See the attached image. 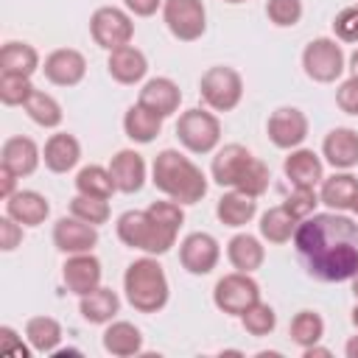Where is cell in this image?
<instances>
[{"label": "cell", "mask_w": 358, "mask_h": 358, "mask_svg": "<svg viewBox=\"0 0 358 358\" xmlns=\"http://www.w3.org/2000/svg\"><path fill=\"white\" fill-rule=\"evenodd\" d=\"M137 103H143L145 109L157 112L159 117H171L182 103V90H179L176 81H171L165 76H157V78H148L143 84Z\"/></svg>", "instance_id": "17"}, {"label": "cell", "mask_w": 358, "mask_h": 358, "mask_svg": "<svg viewBox=\"0 0 358 358\" xmlns=\"http://www.w3.org/2000/svg\"><path fill=\"white\" fill-rule=\"evenodd\" d=\"M115 190H117V187H115V179H112L109 168H103V165H84V168L76 173V193L109 199Z\"/></svg>", "instance_id": "34"}, {"label": "cell", "mask_w": 358, "mask_h": 358, "mask_svg": "<svg viewBox=\"0 0 358 358\" xmlns=\"http://www.w3.org/2000/svg\"><path fill=\"white\" fill-rule=\"evenodd\" d=\"M218 257H221V246L210 232H190L179 243V263L190 274H199V277L210 274L218 266Z\"/></svg>", "instance_id": "12"}, {"label": "cell", "mask_w": 358, "mask_h": 358, "mask_svg": "<svg viewBox=\"0 0 358 358\" xmlns=\"http://www.w3.org/2000/svg\"><path fill=\"white\" fill-rule=\"evenodd\" d=\"M282 171L294 187H316L324 179L322 157L310 148H291V154L282 162Z\"/></svg>", "instance_id": "18"}, {"label": "cell", "mask_w": 358, "mask_h": 358, "mask_svg": "<svg viewBox=\"0 0 358 358\" xmlns=\"http://www.w3.org/2000/svg\"><path fill=\"white\" fill-rule=\"evenodd\" d=\"M39 70V53L28 42H6L0 48V73L31 78Z\"/></svg>", "instance_id": "29"}, {"label": "cell", "mask_w": 358, "mask_h": 358, "mask_svg": "<svg viewBox=\"0 0 358 358\" xmlns=\"http://www.w3.org/2000/svg\"><path fill=\"white\" fill-rule=\"evenodd\" d=\"M257 213V199L249 196V193H241V190H229L218 199L215 204V215L224 227H246Z\"/></svg>", "instance_id": "27"}, {"label": "cell", "mask_w": 358, "mask_h": 358, "mask_svg": "<svg viewBox=\"0 0 358 358\" xmlns=\"http://www.w3.org/2000/svg\"><path fill=\"white\" fill-rule=\"evenodd\" d=\"M282 204H285V210H288L296 221H302V218L313 215V210H316V204H319V193H316L313 187H294L291 196H288Z\"/></svg>", "instance_id": "41"}, {"label": "cell", "mask_w": 358, "mask_h": 358, "mask_svg": "<svg viewBox=\"0 0 358 358\" xmlns=\"http://www.w3.org/2000/svg\"><path fill=\"white\" fill-rule=\"evenodd\" d=\"M296 218L285 210V204H277L271 210H266L260 215V235L268 241V243H288L294 238V229H296Z\"/></svg>", "instance_id": "33"}, {"label": "cell", "mask_w": 358, "mask_h": 358, "mask_svg": "<svg viewBox=\"0 0 358 358\" xmlns=\"http://www.w3.org/2000/svg\"><path fill=\"white\" fill-rule=\"evenodd\" d=\"M106 70H109V76H112L117 84H137V81H143L145 73H148V59H145V53H143L140 48L123 45V48L109 50Z\"/></svg>", "instance_id": "22"}, {"label": "cell", "mask_w": 358, "mask_h": 358, "mask_svg": "<svg viewBox=\"0 0 358 358\" xmlns=\"http://www.w3.org/2000/svg\"><path fill=\"white\" fill-rule=\"evenodd\" d=\"M199 92H201V101L213 112H232L243 98V78L235 67L215 64L201 73Z\"/></svg>", "instance_id": "5"}, {"label": "cell", "mask_w": 358, "mask_h": 358, "mask_svg": "<svg viewBox=\"0 0 358 358\" xmlns=\"http://www.w3.org/2000/svg\"><path fill=\"white\" fill-rule=\"evenodd\" d=\"M25 338L34 352H53L62 341V324L53 316H31L25 322Z\"/></svg>", "instance_id": "32"}, {"label": "cell", "mask_w": 358, "mask_h": 358, "mask_svg": "<svg viewBox=\"0 0 358 358\" xmlns=\"http://www.w3.org/2000/svg\"><path fill=\"white\" fill-rule=\"evenodd\" d=\"M344 355H347V358H358V336L347 338V344H344Z\"/></svg>", "instance_id": "50"}, {"label": "cell", "mask_w": 358, "mask_h": 358, "mask_svg": "<svg viewBox=\"0 0 358 358\" xmlns=\"http://www.w3.org/2000/svg\"><path fill=\"white\" fill-rule=\"evenodd\" d=\"M34 90H36V87L31 84V78L0 73V101H3L6 106H25V101H28V95H31Z\"/></svg>", "instance_id": "39"}, {"label": "cell", "mask_w": 358, "mask_h": 358, "mask_svg": "<svg viewBox=\"0 0 358 358\" xmlns=\"http://www.w3.org/2000/svg\"><path fill=\"white\" fill-rule=\"evenodd\" d=\"M176 137L190 154H210L221 143V120L204 109H187L176 120Z\"/></svg>", "instance_id": "6"}, {"label": "cell", "mask_w": 358, "mask_h": 358, "mask_svg": "<svg viewBox=\"0 0 358 358\" xmlns=\"http://www.w3.org/2000/svg\"><path fill=\"white\" fill-rule=\"evenodd\" d=\"M42 159H45V168L53 171V173H67L78 165L81 159V143L67 134V131H59V134H50L45 148H42Z\"/></svg>", "instance_id": "25"}, {"label": "cell", "mask_w": 358, "mask_h": 358, "mask_svg": "<svg viewBox=\"0 0 358 358\" xmlns=\"http://www.w3.org/2000/svg\"><path fill=\"white\" fill-rule=\"evenodd\" d=\"M352 324H355V330H358V305L352 308Z\"/></svg>", "instance_id": "53"}, {"label": "cell", "mask_w": 358, "mask_h": 358, "mask_svg": "<svg viewBox=\"0 0 358 358\" xmlns=\"http://www.w3.org/2000/svg\"><path fill=\"white\" fill-rule=\"evenodd\" d=\"M227 260L232 263L235 271H246V274H252V271H257V268L263 266V260H266V249H263V243H260L255 235H249V232H238V235H232L229 243H227Z\"/></svg>", "instance_id": "26"}, {"label": "cell", "mask_w": 358, "mask_h": 358, "mask_svg": "<svg viewBox=\"0 0 358 358\" xmlns=\"http://www.w3.org/2000/svg\"><path fill=\"white\" fill-rule=\"evenodd\" d=\"M162 20L179 42H196L207 31V8L201 0H165Z\"/></svg>", "instance_id": "10"}, {"label": "cell", "mask_w": 358, "mask_h": 358, "mask_svg": "<svg viewBox=\"0 0 358 358\" xmlns=\"http://www.w3.org/2000/svg\"><path fill=\"white\" fill-rule=\"evenodd\" d=\"M90 34H92L95 45L103 48V50L123 48L134 36L131 14L123 11V8H117V6H101L90 17Z\"/></svg>", "instance_id": "8"}, {"label": "cell", "mask_w": 358, "mask_h": 358, "mask_svg": "<svg viewBox=\"0 0 358 358\" xmlns=\"http://www.w3.org/2000/svg\"><path fill=\"white\" fill-rule=\"evenodd\" d=\"M123 291L134 310L140 313H157L168 305L171 285L165 277V268L157 263L154 255H145L134 263H129L123 274Z\"/></svg>", "instance_id": "3"}, {"label": "cell", "mask_w": 358, "mask_h": 358, "mask_svg": "<svg viewBox=\"0 0 358 358\" xmlns=\"http://www.w3.org/2000/svg\"><path fill=\"white\" fill-rule=\"evenodd\" d=\"M352 213H355V215H358V201H355V207H352Z\"/></svg>", "instance_id": "55"}, {"label": "cell", "mask_w": 358, "mask_h": 358, "mask_svg": "<svg viewBox=\"0 0 358 358\" xmlns=\"http://www.w3.org/2000/svg\"><path fill=\"white\" fill-rule=\"evenodd\" d=\"M101 260L92 252H81V255H70L62 266V280L67 285L70 294L84 296L90 291H95L101 285Z\"/></svg>", "instance_id": "14"}, {"label": "cell", "mask_w": 358, "mask_h": 358, "mask_svg": "<svg viewBox=\"0 0 358 358\" xmlns=\"http://www.w3.org/2000/svg\"><path fill=\"white\" fill-rule=\"evenodd\" d=\"M302 352H305V358H316V355L327 358V355H330V350H327V347H319V344H313V347H305Z\"/></svg>", "instance_id": "49"}, {"label": "cell", "mask_w": 358, "mask_h": 358, "mask_svg": "<svg viewBox=\"0 0 358 358\" xmlns=\"http://www.w3.org/2000/svg\"><path fill=\"white\" fill-rule=\"evenodd\" d=\"M288 336H291V341L299 344L302 350H305V347H313V344H319L322 336H324V319H322L316 310H299V313L291 319Z\"/></svg>", "instance_id": "36"}, {"label": "cell", "mask_w": 358, "mask_h": 358, "mask_svg": "<svg viewBox=\"0 0 358 358\" xmlns=\"http://www.w3.org/2000/svg\"><path fill=\"white\" fill-rule=\"evenodd\" d=\"M117 238L131 246V249H140L145 255H165L173 243H176V229H168L165 224H159L157 218L148 215V210H126L117 224Z\"/></svg>", "instance_id": "4"}, {"label": "cell", "mask_w": 358, "mask_h": 358, "mask_svg": "<svg viewBox=\"0 0 358 358\" xmlns=\"http://www.w3.org/2000/svg\"><path fill=\"white\" fill-rule=\"evenodd\" d=\"M352 294H355V299H358V271L352 274Z\"/></svg>", "instance_id": "52"}, {"label": "cell", "mask_w": 358, "mask_h": 358, "mask_svg": "<svg viewBox=\"0 0 358 358\" xmlns=\"http://www.w3.org/2000/svg\"><path fill=\"white\" fill-rule=\"evenodd\" d=\"M252 159H255V154L241 143H229V145L218 148L213 157V165H210L213 182L221 187H235Z\"/></svg>", "instance_id": "16"}, {"label": "cell", "mask_w": 358, "mask_h": 358, "mask_svg": "<svg viewBox=\"0 0 358 358\" xmlns=\"http://www.w3.org/2000/svg\"><path fill=\"white\" fill-rule=\"evenodd\" d=\"M103 350L115 358H129L143 350V333L131 322H109L103 330Z\"/></svg>", "instance_id": "31"}, {"label": "cell", "mask_w": 358, "mask_h": 358, "mask_svg": "<svg viewBox=\"0 0 358 358\" xmlns=\"http://www.w3.org/2000/svg\"><path fill=\"white\" fill-rule=\"evenodd\" d=\"M266 17L277 28H294L302 20V0H266Z\"/></svg>", "instance_id": "40"}, {"label": "cell", "mask_w": 358, "mask_h": 358, "mask_svg": "<svg viewBox=\"0 0 358 358\" xmlns=\"http://www.w3.org/2000/svg\"><path fill=\"white\" fill-rule=\"evenodd\" d=\"M70 215L92 224V227H101L109 221L112 210H109V199H98V196H84V193H76L70 199Z\"/></svg>", "instance_id": "37"}, {"label": "cell", "mask_w": 358, "mask_h": 358, "mask_svg": "<svg viewBox=\"0 0 358 358\" xmlns=\"http://www.w3.org/2000/svg\"><path fill=\"white\" fill-rule=\"evenodd\" d=\"M302 67H305L308 78H313L319 84H330L344 73V50L330 36L310 39L302 50Z\"/></svg>", "instance_id": "9"}, {"label": "cell", "mask_w": 358, "mask_h": 358, "mask_svg": "<svg viewBox=\"0 0 358 358\" xmlns=\"http://www.w3.org/2000/svg\"><path fill=\"white\" fill-rule=\"evenodd\" d=\"M0 352H3V355H20V358L28 355V347L17 338V330L8 327V324L0 327Z\"/></svg>", "instance_id": "46"}, {"label": "cell", "mask_w": 358, "mask_h": 358, "mask_svg": "<svg viewBox=\"0 0 358 358\" xmlns=\"http://www.w3.org/2000/svg\"><path fill=\"white\" fill-rule=\"evenodd\" d=\"M78 310L90 324H109L115 313L120 310V296L112 288L98 285L95 291L78 296Z\"/></svg>", "instance_id": "28"}, {"label": "cell", "mask_w": 358, "mask_h": 358, "mask_svg": "<svg viewBox=\"0 0 358 358\" xmlns=\"http://www.w3.org/2000/svg\"><path fill=\"white\" fill-rule=\"evenodd\" d=\"M162 120H165V117H159L157 112L145 109L143 103H134V106H129V112L123 115V131H126L129 140L145 145V143H151V140L162 131Z\"/></svg>", "instance_id": "30"}, {"label": "cell", "mask_w": 358, "mask_h": 358, "mask_svg": "<svg viewBox=\"0 0 358 358\" xmlns=\"http://www.w3.org/2000/svg\"><path fill=\"white\" fill-rule=\"evenodd\" d=\"M22 243V224H17L11 215L0 218V249L3 252H14Z\"/></svg>", "instance_id": "45"}, {"label": "cell", "mask_w": 358, "mask_h": 358, "mask_svg": "<svg viewBox=\"0 0 358 358\" xmlns=\"http://www.w3.org/2000/svg\"><path fill=\"white\" fill-rule=\"evenodd\" d=\"M213 302L221 313L227 316H241L246 313L255 302H260V285L252 274L246 271H232V274H224L215 288H213Z\"/></svg>", "instance_id": "7"}, {"label": "cell", "mask_w": 358, "mask_h": 358, "mask_svg": "<svg viewBox=\"0 0 358 358\" xmlns=\"http://www.w3.org/2000/svg\"><path fill=\"white\" fill-rule=\"evenodd\" d=\"M319 201L336 213H347L355 207L358 201V176H352L350 171H341V173H333L327 179H322V187H319Z\"/></svg>", "instance_id": "23"}, {"label": "cell", "mask_w": 358, "mask_h": 358, "mask_svg": "<svg viewBox=\"0 0 358 358\" xmlns=\"http://www.w3.org/2000/svg\"><path fill=\"white\" fill-rule=\"evenodd\" d=\"M336 103L344 115H358V76H350L336 90Z\"/></svg>", "instance_id": "44"}, {"label": "cell", "mask_w": 358, "mask_h": 358, "mask_svg": "<svg viewBox=\"0 0 358 358\" xmlns=\"http://www.w3.org/2000/svg\"><path fill=\"white\" fill-rule=\"evenodd\" d=\"M17 179H20V176H17L14 171H8V168L0 165V199H3V201L17 193Z\"/></svg>", "instance_id": "48"}, {"label": "cell", "mask_w": 358, "mask_h": 358, "mask_svg": "<svg viewBox=\"0 0 358 358\" xmlns=\"http://www.w3.org/2000/svg\"><path fill=\"white\" fill-rule=\"evenodd\" d=\"M333 34L341 42H358V6H347L333 20Z\"/></svg>", "instance_id": "43"}, {"label": "cell", "mask_w": 358, "mask_h": 358, "mask_svg": "<svg viewBox=\"0 0 358 358\" xmlns=\"http://www.w3.org/2000/svg\"><path fill=\"white\" fill-rule=\"evenodd\" d=\"M45 78L56 87H76L87 76V59L76 48H56L53 53L45 56Z\"/></svg>", "instance_id": "13"}, {"label": "cell", "mask_w": 358, "mask_h": 358, "mask_svg": "<svg viewBox=\"0 0 358 358\" xmlns=\"http://www.w3.org/2000/svg\"><path fill=\"white\" fill-rule=\"evenodd\" d=\"M22 109H25L28 117H31L36 126H42V129H56V126L62 123V117H64L59 101H56L53 95L42 92V90H34V92L28 95V101H25Z\"/></svg>", "instance_id": "35"}, {"label": "cell", "mask_w": 358, "mask_h": 358, "mask_svg": "<svg viewBox=\"0 0 358 358\" xmlns=\"http://www.w3.org/2000/svg\"><path fill=\"white\" fill-rule=\"evenodd\" d=\"M53 243L59 252L64 255H81V252H92V246L98 243V229L76 215H64L53 224Z\"/></svg>", "instance_id": "15"}, {"label": "cell", "mask_w": 358, "mask_h": 358, "mask_svg": "<svg viewBox=\"0 0 358 358\" xmlns=\"http://www.w3.org/2000/svg\"><path fill=\"white\" fill-rule=\"evenodd\" d=\"M322 157L336 168V171H350L358 165V131L347 126H336L327 131L322 143Z\"/></svg>", "instance_id": "19"}, {"label": "cell", "mask_w": 358, "mask_h": 358, "mask_svg": "<svg viewBox=\"0 0 358 358\" xmlns=\"http://www.w3.org/2000/svg\"><path fill=\"white\" fill-rule=\"evenodd\" d=\"M266 134L268 140L282 148V151H291V148H299L308 137V117L302 109L296 106H280L268 115V123H266Z\"/></svg>", "instance_id": "11"}, {"label": "cell", "mask_w": 358, "mask_h": 358, "mask_svg": "<svg viewBox=\"0 0 358 358\" xmlns=\"http://www.w3.org/2000/svg\"><path fill=\"white\" fill-rule=\"evenodd\" d=\"M151 182L159 193L179 204H196L207 193V176L201 168L176 148H162L151 165Z\"/></svg>", "instance_id": "2"}, {"label": "cell", "mask_w": 358, "mask_h": 358, "mask_svg": "<svg viewBox=\"0 0 358 358\" xmlns=\"http://www.w3.org/2000/svg\"><path fill=\"white\" fill-rule=\"evenodd\" d=\"M109 173L120 193H137L145 185V159L134 148H120L109 162Z\"/></svg>", "instance_id": "21"}, {"label": "cell", "mask_w": 358, "mask_h": 358, "mask_svg": "<svg viewBox=\"0 0 358 358\" xmlns=\"http://www.w3.org/2000/svg\"><path fill=\"white\" fill-rule=\"evenodd\" d=\"M224 3H232V6H238V3H246V0H224Z\"/></svg>", "instance_id": "54"}, {"label": "cell", "mask_w": 358, "mask_h": 358, "mask_svg": "<svg viewBox=\"0 0 358 358\" xmlns=\"http://www.w3.org/2000/svg\"><path fill=\"white\" fill-rule=\"evenodd\" d=\"M145 210H148L151 218H157V221L165 224L168 229H176V232H179V227L185 224V210H182V204L173 201V199H168V201H154V204H148Z\"/></svg>", "instance_id": "42"}, {"label": "cell", "mask_w": 358, "mask_h": 358, "mask_svg": "<svg viewBox=\"0 0 358 358\" xmlns=\"http://www.w3.org/2000/svg\"><path fill=\"white\" fill-rule=\"evenodd\" d=\"M241 324H243V330H246L249 336L263 338V336H268V333L277 327V313H274L271 305L255 302L246 313H241Z\"/></svg>", "instance_id": "38"}, {"label": "cell", "mask_w": 358, "mask_h": 358, "mask_svg": "<svg viewBox=\"0 0 358 358\" xmlns=\"http://www.w3.org/2000/svg\"><path fill=\"white\" fill-rule=\"evenodd\" d=\"M350 70H352V76H358V50L350 56Z\"/></svg>", "instance_id": "51"}, {"label": "cell", "mask_w": 358, "mask_h": 358, "mask_svg": "<svg viewBox=\"0 0 358 358\" xmlns=\"http://www.w3.org/2000/svg\"><path fill=\"white\" fill-rule=\"evenodd\" d=\"M6 215H11L22 227H39L50 215V204L36 190H17L6 199Z\"/></svg>", "instance_id": "24"}, {"label": "cell", "mask_w": 358, "mask_h": 358, "mask_svg": "<svg viewBox=\"0 0 358 358\" xmlns=\"http://www.w3.org/2000/svg\"><path fill=\"white\" fill-rule=\"evenodd\" d=\"M39 159H42L39 145L31 137H22V134L8 137L3 143V148H0V165L8 168V171H14L20 179L22 176H31L39 168Z\"/></svg>", "instance_id": "20"}, {"label": "cell", "mask_w": 358, "mask_h": 358, "mask_svg": "<svg viewBox=\"0 0 358 358\" xmlns=\"http://www.w3.org/2000/svg\"><path fill=\"white\" fill-rule=\"evenodd\" d=\"M165 0H123L126 11L134 14V17H151L157 14V8H162Z\"/></svg>", "instance_id": "47"}, {"label": "cell", "mask_w": 358, "mask_h": 358, "mask_svg": "<svg viewBox=\"0 0 358 358\" xmlns=\"http://www.w3.org/2000/svg\"><path fill=\"white\" fill-rule=\"evenodd\" d=\"M294 246L310 277L347 282L358 271V224L344 213H313L294 229Z\"/></svg>", "instance_id": "1"}]
</instances>
